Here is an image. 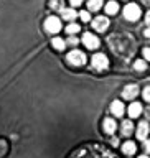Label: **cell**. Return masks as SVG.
Returning <instances> with one entry per match:
<instances>
[{"mask_svg":"<svg viewBox=\"0 0 150 158\" xmlns=\"http://www.w3.org/2000/svg\"><path fill=\"white\" fill-rule=\"evenodd\" d=\"M107 44L109 48L116 53V56L119 58H124V59H129L134 56L135 53V48H137V43L131 35H126V33H116V35H111L107 38Z\"/></svg>","mask_w":150,"mask_h":158,"instance_id":"6da1fadb","label":"cell"},{"mask_svg":"<svg viewBox=\"0 0 150 158\" xmlns=\"http://www.w3.org/2000/svg\"><path fill=\"white\" fill-rule=\"evenodd\" d=\"M68 158H119L112 150L99 143H86L76 148Z\"/></svg>","mask_w":150,"mask_h":158,"instance_id":"7a4b0ae2","label":"cell"},{"mask_svg":"<svg viewBox=\"0 0 150 158\" xmlns=\"http://www.w3.org/2000/svg\"><path fill=\"white\" fill-rule=\"evenodd\" d=\"M140 7H139L137 3H127L126 7H124V17L126 20L129 22H137L139 18H140Z\"/></svg>","mask_w":150,"mask_h":158,"instance_id":"3957f363","label":"cell"},{"mask_svg":"<svg viewBox=\"0 0 150 158\" xmlns=\"http://www.w3.org/2000/svg\"><path fill=\"white\" fill-rule=\"evenodd\" d=\"M66 61L71 66H83V64H86V54L83 51H79V49H73V51L68 53Z\"/></svg>","mask_w":150,"mask_h":158,"instance_id":"277c9868","label":"cell"},{"mask_svg":"<svg viewBox=\"0 0 150 158\" xmlns=\"http://www.w3.org/2000/svg\"><path fill=\"white\" fill-rule=\"evenodd\" d=\"M91 66H92V69H96V71H106L109 68V59H107L106 54L97 53V54H94L92 59H91Z\"/></svg>","mask_w":150,"mask_h":158,"instance_id":"5b68a950","label":"cell"},{"mask_svg":"<svg viewBox=\"0 0 150 158\" xmlns=\"http://www.w3.org/2000/svg\"><path fill=\"white\" fill-rule=\"evenodd\" d=\"M45 30H46L48 33H58L59 30H61V22H59L58 17H48L45 20Z\"/></svg>","mask_w":150,"mask_h":158,"instance_id":"8992f818","label":"cell"},{"mask_svg":"<svg viewBox=\"0 0 150 158\" xmlns=\"http://www.w3.org/2000/svg\"><path fill=\"white\" fill-rule=\"evenodd\" d=\"M83 43L88 49H96L99 46V38L92 33H84L83 35Z\"/></svg>","mask_w":150,"mask_h":158,"instance_id":"52a82bcc","label":"cell"},{"mask_svg":"<svg viewBox=\"0 0 150 158\" xmlns=\"http://www.w3.org/2000/svg\"><path fill=\"white\" fill-rule=\"evenodd\" d=\"M107 27H109V18L107 17H96L92 20V28L96 30V31H99V33L106 31Z\"/></svg>","mask_w":150,"mask_h":158,"instance_id":"ba28073f","label":"cell"},{"mask_svg":"<svg viewBox=\"0 0 150 158\" xmlns=\"http://www.w3.org/2000/svg\"><path fill=\"white\" fill-rule=\"evenodd\" d=\"M137 94H139V86L137 84H127V86L124 87V91H122V97L124 99H134V97H137Z\"/></svg>","mask_w":150,"mask_h":158,"instance_id":"9c48e42d","label":"cell"},{"mask_svg":"<svg viewBox=\"0 0 150 158\" xmlns=\"http://www.w3.org/2000/svg\"><path fill=\"white\" fill-rule=\"evenodd\" d=\"M148 132H150V127H148V122H140L137 125V138L139 140H145L148 137Z\"/></svg>","mask_w":150,"mask_h":158,"instance_id":"30bf717a","label":"cell"},{"mask_svg":"<svg viewBox=\"0 0 150 158\" xmlns=\"http://www.w3.org/2000/svg\"><path fill=\"white\" fill-rule=\"evenodd\" d=\"M102 128H104V132L107 133V135H112L114 132H116V128H117V123L114 118H104V122H102Z\"/></svg>","mask_w":150,"mask_h":158,"instance_id":"8fae6325","label":"cell"},{"mask_svg":"<svg viewBox=\"0 0 150 158\" xmlns=\"http://www.w3.org/2000/svg\"><path fill=\"white\" fill-rule=\"evenodd\" d=\"M124 104L121 101H112L111 104V112H112V115H116V117H122L124 115Z\"/></svg>","mask_w":150,"mask_h":158,"instance_id":"7c38bea8","label":"cell"},{"mask_svg":"<svg viewBox=\"0 0 150 158\" xmlns=\"http://www.w3.org/2000/svg\"><path fill=\"white\" fill-rule=\"evenodd\" d=\"M127 112H129V117H131V118H137L142 114V106L139 102H132L131 106H129Z\"/></svg>","mask_w":150,"mask_h":158,"instance_id":"4fadbf2b","label":"cell"},{"mask_svg":"<svg viewBox=\"0 0 150 158\" xmlns=\"http://www.w3.org/2000/svg\"><path fill=\"white\" fill-rule=\"evenodd\" d=\"M132 132H134V123L132 120H124L121 123V133L124 137H129V135H132Z\"/></svg>","mask_w":150,"mask_h":158,"instance_id":"5bb4252c","label":"cell"},{"mask_svg":"<svg viewBox=\"0 0 150 158\" xmlns=\"http://www.w3.org/2000/svg\"><path fill=\"white\" fill-rule=\"evenodd\" d=\"M59 12H61V17H63L64 20H69V22H73V20L78 17V12H74L73 7H71V8H64V7H63Z\"/></svg>","mask_w":150,"mask_h":158,"instance_id":"9a60e30c","label":"cell"},{"mask_svg":"<svg viewBox=\"0 0 150 158\" xmlns=\"http://www.w3.org/2000/svg\"><path fill=\"white\" fill-rule=\"evenodd\" d=\"M137 150V145L134 142H126V143H122V152L126 153V155H134Z\"/></svg>","mask_w":150,"mask_h":158,"instance_id":"2e32d148","label":"cell"},{"mask_svg":"<svg viewBox=\"0 0 150 158\" xmlns=\"http://www.w3.org/2000/svg\"><path fill=\"white\" fill-rule=\"evenodd\" d=\"M51 44H53L54 49H58V51H63L64 46H66V41H64V40H61V38H58V36H54V38L51 40Z\"/></svg>","mask_w":150,"mask_h":158,"instance_id":"e0dca14e","label":"cell"},{"mask_svg":"<svg viewBox=\"0 0 150 158\" xmlns=\"http://www.w3.org/2000/svg\"><path fill=\"white\" fill-rule=\"evenodd\" d=\"M119 12V3L117 2H109L107 5H106V13H109V15H116Z\"/></svg>","mask_w":150,"mask_h":158,"instance_id":"ac0fdd59","label":"cell"},{"mask_svg":"<svg viewBox=\"0 0 150 158\" xmlns=\"http://www.w3.org/2000/svg\"><path fill=\"white\" fill-rule=\"evenodd\" d=\"M102 7V0H88V8L91 12H97Z\"/></svg>","mask_w":150,"mask_h":158,"instance_id":"d6986e66","label":"cell"},{"mask_svg":"<svg viewBox=\"0 0 150 158\" xmlns=\"http://www.w3.org/2000/svg\"><path fill=\"white\" fill-rule=\"evenodd\" d=\"M134 69H135V71H145L147 63L144 61V59H135V61H134Z\"/></svg>","mask_w":150,"mask_h":158,"instance_id":"ffe728a7","label":"cell"},{"mask_svg":"<svg viewBox=\"0 0 150 158\" xmlns=\"http://www.w3.org/2000/svg\"><path fill=\"white\" fill-rule=\"evenodd\" d=\"M79 30H81V28H79L78 23H69L68 27H66V33L68 35H74V33H78Z\"/></svg>","mask_w":150,"mask_h":158,"instance_id":"44dd1931","label":"cell"},{"mask_svg":"<svg viewBox=\"0 0 150 158\" xmlns=\"http://www.w3.org/2000/svg\"><path fill=\"white\" fill-rule=\"evenodd\" d=\"M79 17H81L83 22H89V20H91V15H89V12H86V10L79 12Z\"/></svg>","mask_w":150,"mask_h":158,"instance_id":"7402d4cb","label":"cell"},{"mask_svg":"<svg viewBox=\"0 0 150 158\" xmlns=\"http://www.w3.org/2000/svg\"><path fill=\"white\" fill-rule=\"evenodd\" d=\"M142 96L144 99H145L147 102H150V86H147L145 89H144V92H142Z\"/></svg>","mask_w":150,"mask_h":158,"instance_id":"603a6c76","label":"cell"},{"mask_svg":"<svg viewBox=\"0 0 150 158\" xmlns=\"http://www.w3.org/2000/svg\"><path fill=\"white\" fill-rule=\"evenodd\" d=\"M51 8H59V10H61L63 8L61 0H54V2H51Z\"/></svg>","mask_w":150,"mask_h":158,"instance_id":"cb8c5ba5","label":"cell"},{"mask_svg":"<svg viewBox=\"0 0 150 158\" xmlns=\"http://www.w3.org/2000/svg\"><path fill=\"white\" fill-rule=\"evenodd\" d=\"M142 53H144V58H145L147 61H150V48H144Z\"/></svg>","mask_w":150,"mask_h":158,"instance_id":"d4e9b609","label":"cell"},{"mask_svg":"<svg viewBox=\"0 0 150 158\" xmlns=\"http://www.w3.org/2000/svg\"><path fill=\"white\" fill-rule=\"evenodd\" d=\"M68 43H69V44H71V46H76V44L79 43V40H78L76 36H71V38H69V40H68Z\"/></svg>","mask_w":150,"mask_h":158,"instance_id":"484cf974","label":"cell"},{"mask_svg":"<svg viewBox=\"0 0 150 158\" xmlns=\"http://www.w3.org/2000/svg\"><path fill=\"white\" fill-rule=\"evenodd\" d=\"M144 150H145L147 153H150V140H147V138L144 140Z\"/></svg>","mask_w":150,"mask_h":158,"instance_id":"4316f807","label":"cell"},{"mask_svg":"<svg viewBox=\"0 0 150 158\" xmlns=\"http://www.w3.org/2000/svg\"><path fill=\"white\" fill-rule=\"evenodd\" d=\"M69 3H71V7H79L83 3V0H69Z\"/></svg>","mask_w":150,"mask_h":158,"instance_id":"83f0119b","label":"cell"},{"mask_svg":"<svg viewBox=\"0 0 150 158\" xmlns=\"http://www.w3.org/2000/svg\"><path fill=\"white\" fill-rule=\"evenodd\" d=\"M145 23H147V27L150 28V10H148L147 15H145Z\"/></svg>","mask_w":150,"mask_h":158,"instance_id":"f1b7e54d","label":"cell"},{"mask_svg":"<svg viewBox=\"0 0 150 158\" xmlns=\"http://www.w3.org/2000/svg\"><path fill=\"white\" fill-rule=\"evenodd\" d=\"M144 114H145V118H148V120H150V107H147Z\"/></svg>","mask_w":150,"mask_h":158,"instance_id":"f546056e","label":"cell"},{"mask_svg":"<svg viewBox=\"0 0 150 158\" xmlns=\"http://www.w3.org/2000/svg\"><path fill=\"white\" fill-rule=\"evenodd\" d=\"M144 35H145L147 38H150V28H148V30H145V33H144Z\"/></svg>","mask_w":150,"mask_h":158,"instance_id":"4dcf8cb0","label":"cell"},{"mask_svg":"<svg viewBox=\"0 0 150 158\" xmlns=\"http://www.w3.org/2000/svg\"><path fill=\"white\" fill-rule=\"evenodd\" d=\"M142 3L144 5H150V0H142Z\"/></svg>","mask_w":150,"mask_h":158,"instance_id":"1f68e13d","label":"cell"},{"mask_svg":"<svg viewBox=\"0 0 150 158\" xmlns=\"http://www.w3.org/2000/svg\"><path fill=\"white\" fill-rule=\"evenodd\" d=\"M139 158H148L147 155H140V156H139Z\"/></svg>","mask_w":150,"mask_h":158,"instance_id":"d6a6232c","label":"cell"}]
</instances>
